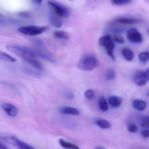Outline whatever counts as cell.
Masks as SVG:
<instances>
[{
    "label": "cell",
    "instance_id": "obj_6",
    "mask_svg": "<svg viewBox=\"0 0 149 149\" xmlns=\"http://www.w3.org/2000/svg\"><path fill=\"white\" fill-rule=\"evenodd\" d=\"M20 58L37 70L41 71H43V67L42 64L36 59V57L33 55L30 54H26Z\"/></svg>",
    "mask_w": 149,
    "mask_h": 149
},
{
    "label": "cell",
    "instance_id": "obj_22",
    "mask_svg": "<svg viewBox=\"0 0 149 149\" xmlns=\"http://www.w3.org/2000/svg\"><path fill=\"white\" fill-rule=\"evenodd\" d=\"M116 77V72L113 69L108 70L106 74V79L107 81L113 80Z\"/></svg>",
    "mask_w": 149,
    "mask_h": 149
},
{
    "label": "cell",
    "instance_id": "obj_25",
    "mask_svg": "<svg viewBox=\"0 0 149 149\" xmlns=\"http://www.w3.org/2000/svg\"><path fill=\"white\" fill-rule=\"evenodd\" d=\"M141 126L145 129L149 128V117L145 116L142 119L141 121Z\"/></svg>",
    "mask_w": 149,
    "mask_h": 149
},
{
    "label": "cell",
    "instance_id": "obj_8",
    "mask_svg": "<svg viewBox=\"0 0 149 149\" xmlns=\"http://www.w3.org/2000/svg\"><path fill=\"white\" fill-rule=\"evenodd\" d=\"M7 143L19 149H36L13 135H10L8 137Z\"/></svg>",
    "mask_w": 149,
    "mask_h": 149
},
{
    "label": "cell",
    "instance_id": "obj_19",
    "mask_svg": "<svg viewBox=\"0 0 149 149\" xmlns=\"http://www.w3.org/2000/svg\"><path fill=\"white\" fill-rule=\"evenodd\" d=\"M54 36L57 38L64 39V40H68L70 38L69 33L64 31H55L54 33Z\"/></svg>",
    "mask_w": 149,
    "mask_h": 149
},
{
    "label": "cell",
    "instance_id": "obj_35",
    "mask_svg": "<svg viewBox=\"0 0 149 149\" xmlns=\"http://www.w3.org/2000/svg\"><path fill=\"white\" fill-rule=\"evenodd\" d=\"M148 35H149V29L148 30Z\"/></svg>",
    "mask_w": 149,
    "mask_h": 149
},
{
    "label": "cell",
    "instance_id": "obj_16",
    "mask_svg": "<svg viewBox=\"0 0 149 149\" xmlns=\"http://www.w3.org/2000/svg\"><path fill=\"white\" fill-rule=\"evenodd\" d=\"M99 106L102 112H107L108 110V105L107 100L104 96L100 97L99 99Z\"/></svg>",
    "mask_w": 149,
    "mask_h": 149
},
{
    "label": "cell",
    "instance_id": "obj_20",
    "mask_svg": "<svg viewBox=\"0 0 149 149\" xmlns=\"http://www.w3.org/2000/svg\"><path fill=\"white\" fill-rule=\"evenodd\" d=\"M95 123L98 127L101 128L107 129L111 127V125L110 122L105 120H96Z\"/></svg>",
    "mask_w": 149,
    "mask_h": 149
},
{
    "label": "cell",
    "instance_id": "obj_21",
    "mask_svg": "<svg viewBox=\"0 0 149 149\" xmlns=\"http://www.w3.org/2000/svg\"><path fill=\"white\" fill-rule=\"evenodd\" d=\"M139 60L142 64H146L149 60V52H144L140 53L138 55Z\"/></svg>",
    "mask_w": 149,
    "mask_h": 149
},
{
    "label": "cell",
    "instance_id": "obj_10",
    "mask_svg": "<svg viewBox=\"0 0 149 149\" xmlns=\"http://www.w3.org/2000/svg\"><path fill=\"white\" fill-rule=\"evenodd\" d=\"M49 19L51 23L56 28H60L63 25L62 20L55 15V13L53 11H50L49 14Z\"/></svg>",
    "mask_w": 149,
    "mask_h": 149
},
{
    "label": "cell",
    "instance_id": "obj_5",
    "mask_svg": "<svg viewBox=\"0 0 149 149\" xmlns=\"http://www.w3.org/2000/svg\"><path fill=\"white\" fill-rule=\"evenodd\" d=\"M149 80V68L144 71H138L134 77V81L137 85L141 86L147 84Z\"/></svg>",
    "mask_w": 149,
    "mask_h": 149
},
{
    "label": "cell",
    "instance_id": "obj_15",
    "mask_svg": "<svg viewBox=\"0 0 149 149\" xmlns=\"http://www.w3.org/2000/svg\"><path fill=\"white\" fill-rule=\"evenodd\" d=\"M133 106L136 110L143 111L146 108L147 103L144 101L136 99L133 102Z\"/></svg>",
    "mask_w": 149,
    "mask_h": 149
},
{
    "label": "cell",
    "instance_id": "obj_26",
    "mask_svg": "<svg viewBox=\"0 0 149 149\" xmlns=\"http://www.w3.org/2000/svg\"><path fill=\"white\" fill-rule=\"evenodd\" d=\"M128 131L131 133H136L138 131L137 126L134 123H130L127 127Z\"/></svg>",
    "mask_w": 149,
    "mask_h": 149
},
{
    "label": "cell",
    "instance_id": "obj_28",
    "mask_svg": "<svg viewBox=\"0 0 149 149\" xmlns=\"http://www.w3.org/2000/svg\"><path fill=\"white\" fill-rule=\"evenodd\" d=\"M131 1L130 0H113L111 2L113 5L119 6L126 4Z\"/></svg>",
    "mask_w": 149,
    "mask_h": 149
},
{
    "label": "cell",
    "instance_id": "obj_17",
    "mask_svg": "<svg viewBox=\"0 0 149 149\" xmlns=\"http://www.w3.org/2000/svg\"><path fill=\"white\" fill-rule=\"evenodd\" d=\"M0 60L10 63H15L17 61L15 58L1 51H0Z\"/></svg>",
    "mask_w": 149,
    "mask_h": 149
},
{
    "label": "cell",
    "instance_id": "obj_31",
    "mask_svg": "<svg viewBox=\"0 0 149 149\" xmlns=\"http://www.w3.org/2000/svg\"><path fill=\"white\" fill-rule=\"evenodd\" d=\"M141 134L144 138H147L149 137V130L144 129L141 132Z\"/></svg>",
    "mask_w": 149,
    "mask_h": 149
},
{
    "label": "cell",
    "instance_id": "obj_18",
    "mask_svg": "<svg viewBox=\"0 0 149 149\" xmlns=\"http://www.w3.org/2000/svg\"><path fill=\"white\" fill-rule=\"evenodd\" d=\"M122 53L124 58L127 61H132L134 59V52L130 49H127V48L123 49L122 51Z\"/></svg>",
    "mask_w": 149,
    "mask_h": 149
},
{
    "label": "cell",
    "instance_id": "obj_30",
    "mask_svg": "<svg viewBox=\"0 0 149 149\" xmlns=\"http://www.w3.org/2000/svg\"><path fill=\"white\" fill-rule=\"evenodd\" d=\"M65 98L68 99H73L74 98V94L71 92H66L65 94Z\"/></svg>",
    "mask_w": 149,
    "mask_h": 149
},
{
    "label": "cell",
    "instance_id": "obj_27",
    "mask_svg": "<svg viewBox=\"0 0 149 149\" xmlns=\"http://www.w3.org/2000/svg\"><path fill=\"white\" fill-rule=\"evenodd\" d=\"M85 96L88 99H93L95 98V94L93 90L88 89L86 90L85 92Z\"/></svg>",
    "mask_w": 149,
    "mask_h": 149
},
{
    "label": "cell",
    "instance_id": "obj_7",
    "mask_svg": "<svg viewBox=\"0 0 149 149\" xmlns=\"http://www.w3.org/2000/svg\"><path fill=\"white\" fill-rule=\"evenodd\" d=\"M127 38L130 42L134 43H140L143 41L141 34L135 28H132L128 31Z\"/></svg>",
    "mask_w": 149,
    "mask_h": 149
},
{
    "label": "cell",
    "instance_id": "obj_12",
    "mask_svg": "<svg viewBox=\"0 0 149 149\" xmlns=\"http://www.w3.org/2000/svg\"><path fill=\"white\" fill-rule=\"evenodd\" d=\"M109 103L113 108H119L121 105L122 99L120 97L116 96H111L109 99Z\"/></svg>",
    "mask_w": 149,
    "mask_h": 149
},
{
    "label": "cell",
    "instance_id": "obj_1",
    "mask_svg": "<svg viewBox=\"0 0 149 149\" xmlns=\"http://www.w3.org/2000/svg\"><path fill=\"white\" fill-rule=\"evenodd\" d=\"M97 64V59L94 54L87 53L81 57L77 64L78 68L84 71H93Z\"/></svg>",
    "mask_w": 149,
    "mask_h": 149
},
{
    "label": "cell",
    "instance_id": "obj_24",
    "mask_svg": "<svg viewBox=\"0 0 149 149\" xmlns=\"http://www.w3.org/2000/svg\"><path fill=\"white\" fill-rule=\"evenodd\" d=\"M12 18H8L5 17L0 12V24L2 25L11 24H12Z\"/></svg>",
    "mask_w": 149,
    "mask_h": 149
},
{
    "label": "cell",
    "instance_id": "obj_4",
    "mask_svg": "<svg viewBox=\"0 0 149 149\" xmlns=\"http://www.w3.org/2000/svg\"><path fill=\"white\" fill-rule=\"evenodd\" d=\"M48 3L58 16L67 17L70 16V9L63 4L55 1H48Z\"/></svg>",
    "mask_w": 149,
    "mask_h": 149
},
{
    "label": "cell",
    "instance_id": "obj_11",
    "mask_svg": "<svg viewBox=\"0 0 149 149\" xmlns=\"http://www.w3.org/2000/svg\"><path fill=\"white\" fill-rule=\"evenodd\" d=\"M60 113L63 114L70 115H78L80 114V112L78 109L73 107H65L60 109Z\"/></svg>",
    "mask_w": 149,
    "mask_h": 149
},
{
    "label": "cell",
    "instance_id": "obj_34",
    "mask_svg": "<svg viewBox=\"0 0 149 149\" xmlns=\"http://www.w3.org/2000/svg\"><path fill=\"white\" fill-rule=\"evenodd\" d=\"M95 149H104L103 148H95Z\"/></svg>",
    "mask_w": 149,
    "mask_h": 149
},
{
    "label": "cell",
    "instance_id": "obj_14",
    "mask_svg": "<svg viewBox=\"0 0 149 149\" xmlns=\"http://www.w3.org/2000/svg\"><path fill=\"white\" fill-rule=\"evenodd\" d=\"M58 143L60 144V146L65 149H80L79 147L75 144L71 143L69 142L65 141L64 139H61L58 140Z\"/></svg>",
    "mask_w": 149,
    "mask_h": 149
},
{
    "label": "cell",
    "instance_id": "obj_33",
    "mask_svg": "<svg viewBox=\"0 0 149 149\" xmlns=\"http://www.w3.org/2000/svg\"><path fill=\"white\" fill-rule=\"evenodd\" d=\"M33 2L37 4H40L42 3V1H33Z\"/></svg>",
    "mask_w": 149,
    "mask_h": 149
},
{
    "label": "cell",
    "instance_id": "obj_32",
    "mask_svg": "<svg viewBox=\"0 0 149 149\" xmlns=\"http://www.w3.org/2000/svg\"><path fill=\"white\" fill-rule=\"evenodd\" d=\"M0 149H8L0 142Z\"/></svg>",
    "mask_w": 149,
    "mask_h": 149
},
{
    "label": "cell",
    "instance_id": "obj_9",
    "mask_svg": "<svg viewBox=\"0 0 149 149\" xmlns=\"http://www.w3.org/2000/svg\"><path fill=\"white\" fill-rule=\"evenodd\" d=\"M1 108L10 117H15L18 115V109L12 104L4 103L2 104Z\"/></svg>",
    "mask_w": 149,
    "mask_h": 149
},
{
    "label": "cell",
    "instance_id": "obj_23",
    "mask_svg": "<svg viewBox=\"0 0 149 149\" xmlns=\"http://www.w3.org/2000/svg\"><path fill=\"white\" fill-rule=\"evenodd\" d=\"M113 39L114 41L119 44H122L125 43V40L124 37L118 33H116L114 34Z\"/></svg>",
    "mask_w": 149,
    "mask_h": 149
},
{
    "label": "cell",
    "instance_id": "obj_29",
    "mask_svg": "<svg viewBox=\"0 0 149 149\" xmlns=\"http://www.w3.org/2000/svg\"><path fill=\"white\" fill-rule=\"evenodd\" d=\"M33 42L38 47H40V48H44V43L41 39H38V38H35V39H33Z\"/></svg>",
    "mask_w": 149,
    "mask_h": 149
},
{
    "label": "cell",
    "instance_id": "obj_2",
    "mask_svg": "<svg viewBox=\"0 0 149 149\" xmlns=\"http://www.w3.org/2000/svg\"><path fill=\"white\" fill-rule=\"evenodd\" d=\"M99 44L104 47L108 55L112 59L113 61L115 60L113 53L115 44L113 38L109 35H105L100 38L99 40Z\"/></svg>",
    "mask_w": 149,
    "mask_h": 149
},
{
    "label": "cell",
    "instance_id": "obj_36",
    "mask_svg": "<svg viewBox=\"0 0 149 149\" xmlns=\"http://www.w3.org/2000/svg\"><path fill=\"white\" fill-rule=\"evenodd\" d=\"M148 96H149V91H148Z\"/></svg>",
    "mask_w": 149,
    "mask_h": 149
},
{
    "label": "cell",
    "instance_id": "obj_13",
    "mask_svg": "<svg viewBox=\"0 0 149 149\" xmlns=\"http://www.w3.org/2000/svg\"><path fill=\"white\" fill-rule=\"evenodd\" d=\"M116 22L125 24H135L140 22V20L136 18H126V17H119L114 20Z\"/></svg>",
    "mask_w": 149,
    "mask_h": 149
},
{
    "label": "cell",
    "instance_id": "obj_3",
    "mask_svg": "<svg viewBox=\"0 0 149 149\" xmlns=\"http://www.w3.org/2000/svg\"><path fill=\"white\" fill-rule=\"evenodd\" d=\"M49 27L47 26H38L36 25H28L20 27L18 31L22 34L30 36L40 35L45 32Z\"/></svg>",
    "mask_w": 149,
    "mask_h": 149
}]
</instances>
